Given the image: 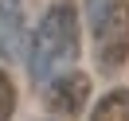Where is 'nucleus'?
Wrapping results in <instances>:
<instances>
[{"label":"nucleus","instance_id":"nucleus-5","mask_svg":"<svg viewBox=\"0 0 129 121\" xmlns=\"http://www.w3.org/2000/svg\"><path fill=\"white\" fill-rule=\"evenodd\" d=\"M90 121H129V90H113L94 105Z\"/></svg>","mask_w":129,"mask_h":121},{"label":"nucleus","instance_id":"nucleus-2","mask_svg":"<svg viewBox=\"0 0 129 121\" xmlns=\"http://www.w3.org/2000/svg\"><path fill=\"white\" fill-rule=\"evenodd\" d=\"M94 8V47L98 66L117 70L129 59V4L125 0H90Z\"/></svg>","mask_w":129,"mask_h":121},{"label":"nucleus","instance_id":"nucleus-1","mask_svg":"<svg viewBox=\"0 0 129 121\" xmlns=\"http://www.w3.org/2000/svg\"><path fill=\"white\" fill-rule=\"evenodd\" d=\"M74 55H78V16L71 4H55L31 39L27 70L35 82H51L59 78V70H67L74 63Z\"/></svg>","mask_w":129,"mask_h":121},{"label":"nucleus","instance_id":"nucleus-3","mask_svg":"<svg viewBox=\"0 0 129 121\" xmlns=\"http://www.w3.org/2000/svg\"><path fill=\"white\" fill-rule=\"evenodd\" d=\"M24 51V4L0 0V59H16Z\"/></svg>","mask_w":129,"mask_h":121},{"label":"nucleus","instance_id":"nucleus-4","mask_svg":"<svg viewBox=\"0 0 129 121\" xmlns=\"http://www.w3.org/2000/svg\"><path fill=\"white\" fill-rule=\"evenodd\" d=\"M47 86H51L47 98H51V105H55L59 113H78L82 102H86V94H90L86 74H63V78H51Z\"/></svg>","mask_w":129,"mask_h":121},{"label":"nucleus","instance_id":"nucleus-6","mask_svg":"<svg viewBox=\"0 0 129 121\" xmlns=\"http://www.w3.org/2000/svg\"><path fill=\"white\" fill-rule=\"evenodd\" d=\"M12 109H16V90H12V78L0 70V121H8Z\"/></svg>","mask_w":129,"mask_h":121}]
</instances>
